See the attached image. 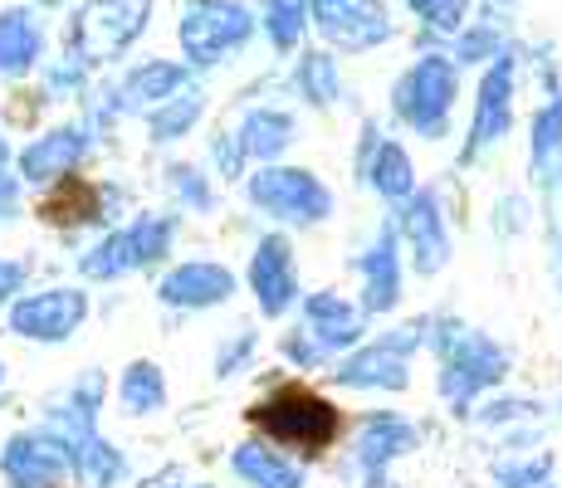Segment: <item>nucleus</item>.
I'll return each instance as SVG.
<instances>
[{
    "label": "nucleus",
    "instance_id": "8",
    "mask_svg": "<svg viewBox=\"0 0 562 488\" xmlns=\"http://www.w3.org/2000/svg\"><path fill=\"white\" fill-rule=\"evenodd\" d=\"M0 157H5V143H0Z\"/></svg>",
    "mask_w": 562,
    "mask_h": 488
},
{
    "label": "nucleus",
    "instance_id": "5",
    "mask_svg": "<svg viewBox=\"0 0 562 488\" xmlns=\"http://www.w3.org/2000/svg\"><path fill=\"white\" fill-rule=\"evenodd\" d=\"M25 177L30 181H64L69 177V167H74V143H69V133H54L45 137V143H35L25 151Z\"/></svg>",
    "mask_w": 562,
    "mask_h": 488
},
{
    "label": "nucleus",
    "instance_id": "3",
    "mask_svg": "<svg viewBox=\"0 0 562 488\" xmlns=\"http://www.w3.org/2000/svg\"><path fill=\"white\" fill-rule=\"evenodd\" d=\"M93 215H99V191L79 177L54 181V191L40 201V220H54V225H79V220H93Z\"/></svg>",
    "mask_w": 562,
    "mask_h": 488
},
{
    "label": "nucleus",
    "instance_id": "1",
    "mask_svg": "<svg viewBox=\"0 0 562 488\" xmlns=\"http://www.w3.org/2000/svg\"><path fill=\"white\" fill-rule=\"evenodd\" d=\"M83 322V293L74 288H49V293H30L10 308V332L35 342H59L69 338L74 328Z\"/></svg>",
    "mask_w": 562,
    "mask_h": 488
},
{
    "label": "nucleus",
    "instance_id": "6",
    "mask_svg": "<svg viewBox=\"0 0 562 488\" xmlns=\"http://www.w3.org/2000/svg\"><path fill=\"white\" fill-rule=\"evenodd\" d=\"M20 284V264H10V259H0V298H10Z\"/></svg>",
    "mask_w": 562,
    "mask_h": 488
},
{
    "label": "nucleus",
    "instance_id": "9",
    "mask_svg": "<svg viewBox=\"0 0 562 488\" xmlns=\"http://www.w3.org/2000/svg\"><path fill=\"white\" fill-rule=\"evenodd\" d=\"M0 376H5V366H0Z\"/></svg>",
    "mask_w": 562,
    "mask_h": 488
},
{
    "label": "nucleus",
    "instance_id": "2",
    "mask_svg": "<svg viewBox=\"0 0 562 488\" xmlns=\"http://www.w3.org/2000/svg\"><path fill=\"white\" fill-rule=\"evenodd\" d=\"M10 488H54L64 479V450L45 435H15L0 454Z\"/></svg>",
    "mask_w": 562,
    "mask_h": 488
},
{
    "label": "nucleus",
    "instance_id": "4",
    "mask_svg": "<svg viewBox=\"0 0 562 488\" xmlns=\"http://www.w3.org/2000/svg\"><path fill=\"white\" fill-rule=\"evenodd\" d=\"M40 54V30L25 10H5L0 15V73L30 69V59Z\"/></svg>",
    "mask_w": 562,
    "mask_h": 488
},
{
    "label": "nucleus",
    "instance_id": "7",
    "mask_svg": "<svg viewBox=\"0 0 562 488\" xmlns=\"http://www.w3.org/2000/svg\"><path fill=\"white\" fill-rule=\"evenodd\" d=\"M10 211H15V181H10L5 171H0V220H5Z\"/></svg>",
    "mask_w": 562,
    "mask_h": 488
}]
</instances>
